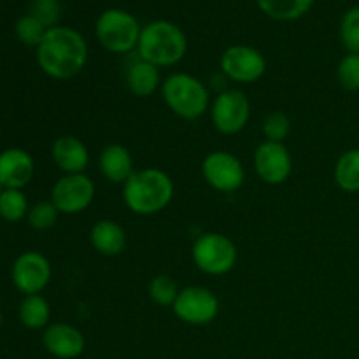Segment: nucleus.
<instances>
[{
  "label": "nucleus",
  "instance_id": "1",
  "mask_svg": "<svg viewBox=\"0 0 359 359\" xmlns=\"http://www.w3.org/2000/svg\"><path fill=\"white\" fill-rule=\"evenodd\" d=\"M88 62V44L83 35L69 27L48 28L37 46V63L42 72L58 81L72 79Z\"/></svg>",
  "mask_w": 359,
  "mask_h": 359
},
{
  "label": "nucleus",
  "instance_id": "2",
  "mask_svg": "<svg viewBox=\"0 0 359 359\" xmlns=\"http://www.w3.org/2000/svg\"><path fill=\"white\" fill-rule=\"evenodd\" d=\"M174 181L156 167L140 168L123 184L125 205L139 216H154L170 205L174 198Z\"/></svg>",
  "mask_w": 359,
  "mask_h": 359
},
{
  "label": "nucleus",
  "instance_id": "3",
  "mask_svg": "<svg viewBox=\"0 0 359 359\" xmlns=\"http://www.w3.org/2000/svg\"><path fill=\"white\" fill-rule=\"evenodd\" d=\"M188 49V41L181 28L167 20L151 21L140 32L137 51L146 62L158 69L181 62Z\"/></svg>",
  "mask_w": 359,
  "mask_h": 359
},
{
  "label": "nucleus",
  "instance_id": "4",
  "mask_svg": "<svg viewBox=\"0 0 359 359\" xmlns=\"http://www.w3.org/2000/svg\"><path fill=\"white\" fill-rule=\"evenodd\" d=\"M161 97L175 116L188 121L202 118L210 107L209 88L198 77L186 72L170 74L163 79Z\"/></svg>",
  "mask_w": 359,
  "mask_h": 359
},
{
  "label": "nucleus",
  "instance_id": "5",
  "mask_svg": "<svg viewBox=\"0 0 359 359\" xmlns=\"http://www.w3.org/2000/svg\"><path fill=\"white\" fill-rule=\"evenodd\" d=\"M139 21L133 14L123 9H107L98 16L95 34L102 48L116 55H126L139 46Z\"/></svg>",
  "mask_w": 359,
  "mask_h": 359
},
{
  "label": "nucleus",
  "instance_id": "6",
  "mask_svg": "<svg viewBox=\"0 0 359 359\" xmlns=\"http://www.w3.org/2000/svg\"><path fill=\"white\" fill-rule=\"evenodd\" d=\"M191 258L200 272L207 276H224L237 265L238 251L230 237L217 231H209L195 241Z\"/></svg>",
  "mask_w": 359,
  "mask_h": 359
},
{
  "label": "nucleus",
  "instance_id": "7",
  "mask_svg": "<svg viewBox=\"0 0 359 359\" xmlns=\"http://www.w3.org/2000/svg\"><path fill=\"white\" fill-rule=\"evenodd\" d=\"M175 318L191 326L210 325L219 314V298L203 286L182 287L172 305Z\"/></svg>",
  "mask_w": 359,
  "mask_h": 359
},
{
  "label": "nucleus",
  "instance_id": "8",
  "mask_svg": "<svg viewBox=\"0 0 359 359\" xmlns=\"http://www.w3.org/2000/svg\"><path fill=\"white\" fill-rule=\"evenodd\" d=\"M210 118L223 135H235L248 126L251 119V102L241 90H224L210 104Z\"/></svg>",
  "mask_w": 359,
  "mask_h": 359
},
{
  "label": "nucleus",
  "instance_id": "9",
  "mask_svg": "<svg viewBox=\"0 0 359 359\" xmlns=\"http://www.w3.org/2000/svg\"><path fill=\"white\" fill-rule=\"evenodd\" d=\"M95 182L86 174H65L51 189V202L60 214L84 212L95 200Z\"/></svg>",
  "mask_w": 359,
  "mask_h": 359
},
{
  "label": "nucleus",
  "instance_id": "10",
  "mask_svg": "<svg viewBox=\"0 0 359 359\" xmlns=\"http://www.w3.org/2000/svg\"><path fill=\"white\" fill-rule=\"evenodd\" d=\"M202 175L207 184L219 193H233L245 181V168L235 154L212 151L202 161Z\"/></svg>",
  "mask_w": 359,
  "mask_h": 359
},
{
  "label": "nucleus",
  "instance_id": "11",
  "mask_svg": "<svg viewBox=\"0 0 359 359\" xmlns=\"http://www.w3.org/2000/svg\"><path fill=\"white\" fill-rule=\"evenodd\" d=\"M221 70L235 83L251 84L262 79L266 72V60L259 49L252 46H230L221 55Z\"/></svg>",
  "mask_w": 359,
  "mask_h": 359
},
{
  "label": "nucleus",
  "instance_id": "12",
  "mask_svg": "<svg viewBox=\"0 0 359 359\" xmlns=\"http://www.w3.org/2000/svg\"><path fill=\"white\" fill-rule=\"evenodd\" d=\"M53 276V269L49 259L42 252L25 251L14 262L11 277L13 284L20 293L41 294L46 290Z\"/></svg>",
  "mask_w": 359,
  "mask_h": 359
},
{
  "label": "nucleus",
  "instance_id": "13",
  "mask_svg": "<svg viewBox=\"0 0 359 359\" xmlns=\"http://www.w3.org/2000/svg\"><path fill=\"white\" fill-rule=\"evenodd\" d=\"M255 170L265 184L279 186L293 174V158L284 142L263 140L255 151Z\"/></svg>",
  "mask_w": 359,
  "mask_h": 359
},
{
  "label": "nucleus",
  "instance_id": "14",
  "mask_svg": "<svg viewBox=\"0 0 359 359\" xmlns=\"http://www.w3.org/2000/svg\"><path fill=\"white\" fill-rule=\"evenodd\" d=\"M44 349L58 359H76L84 353L86 339L79 328L67 323H53L42 333Z\"/></svg>",
  "mask_w": 359,
  "mask_h": 359
},
{
  "label": "nucleus",
  "instance_id": "15",
  "mask_svg": "<svg viewBox=\"0 0 359 359\" xmlns=\"http://www.w3.org/2000/svg\"><path fill=\"white\" fill-rule=\"evenodd\" d=\"M35 172L34 158L21 147H9L0 153V184L6 189H23Z\"/></svg>",
  "mask_w": 359,
  "mask_h": 359
},
{
  "label": "nucleus",
  "instance_id": "16",
  "mask_svg": "<svg viewBox=\"0 0 359 359\" xmlns=\"http://www.w3.org/2000/svg\"><path fill=\"white\" fill-rule=\"evenodd\" d=\"M51 156L63 174H84L90 165V151L76 135H62L53 142Z\"/></svg>",
  "mask_w": 359,
  "mask_h": 359
},
{
  "label": "nucleus",
  "instance_id": "17",
  "mask_svg": "<svg viewBox=\"0 0 359 359\" xmlns=\"http://www.w3.org/2000/svg\"><path fill=\"white\" fill-rule=\"evenodd\" d=\"M98 167H100L102 175L114 184H125L135 172L132 154L121 144L105 146L98 158Z\"/></svg>",
  "mask_w": 359,
  "mask_h": 359
},
{
  "label": "nucleus",
  "instance_id": "18",
  "mask_svg": "<svg viewBox=\"0 0 359 359\" xmlns=\"http://www.w3.org/2000/svg\"><path fill=\"white\" fill-rule=\"evenodd\" d=\"M90 242L95 251L107 258L119 256L126 248V231L112 219H100L91 226Z\"/></svg>",
  "mask_w": 359,
  "mask_h": 359
},
{
  "label": "nucleus",
  "instance_id": "19",
  "mask_svg": "<svg viewBox=\"0 0 359 359\" xmlns=\"http://www.w3.org/2000/svg\"><path fill=\"white\" fill-rule=\"evenodd\" d=\"M126 86H128L130 93L135 95L139 98H147L158 90H161V74L160 69L153 63L146 62L139 56L133 63H130L126 69Z\"/></svg>",
  "mask_w": 359,
  "mask_h": 359
},
{
  "label": "nucleus",
  "instance_id": "20",
  "mask_svg": "<svg viewBox=\"0 0 359 359\" xmlns=\"http://www.w3.org/2000/svg\"><path fill=\"white\" fill-rule=\"evenodd\" d=\"M51 307L42 294H27L20 304V321L28 330H42L49 326Z\"/></svg>",
  "mask_w": 359,
  "mask_h": 359
},
{
  "label": "nucleus",
  "instance_id": "21",
  "mask_svg": "<svg viewBox=\"0 0 359 359\" xmlns=\"http://www.w3.org/2000/svg\"><path fill=\"white\" fill-rule=\"evenodd\" d=\"M316 0H256L262 13L277 21H294L309 13Z\"/></svg>",
  "mask_w": 359,
  "mask_h": 359
},
{
  "label": "nucleus",
  "instance_id": "22",
  "mask_svg": "<svg viewBox=\"0 0 359 359\" xmlns=\"http://www.w3.org/2000/svg\"><path fill=\"white\" fill-rule=\"evenodd\" d=\"M335 182L347 193L359 191V149H349L335 165Z\"/></svg>",
  "mask_w": 359,
  "mask_h": 359
},
{
  "label": "nucleus",
  "instance_id": "23",
  "mask_svg": "<svg viewBox=\"0 0 359 359\" xmlns=\"http://www.w3.org/2000/svg\"><path fill=\"white\" fill-rule=\"evenodd\" d=\"M28 200L21 189H4L0 195V217L7 223H18L28 216Z\"/></svg>",
  "mask_w": 359,
  "mask_h": 359
},
{
  "label": "nucleus",
  "instance_id": "24",
  "mask_svg": "<svg viewBox=\"0 0 359 359\" xmlns=\"http://www.w3.org/2000/svg\"><path fill=\"white\" fill-rule=\"evenodd\" d=\"M179 291L181 290H179L177 283L167 273H160L151 279L149 286H147V294L160 307H172L174 302L177 300Z\"/></svg>",
  "mask_w": 359,
  "mask_h": 359
},
{
  "label": "nucleus",
  "instance_id": "25",
  "mask_svg": "<svg viewBox=\"0 0 359 359\" xmlns=\"http://www.w3.org/2000/svg\"><path fill=\"white\" fill-rule=\"evenodd\" d=\"M265 140L270 142H284L291 133V119L286 112L273 111L265 118L262 126Z\"/></svg>",
  "mask_w": 359,
  "mask_h": 359
},
{
  "label": "nucleus",
  "instance_id": "26",
  "mask_svg": "<svg viewBox=\"0 0 359 359\" xmlns=\"http://www.w3.org/2000/svg\"><path fill=\"white\" fill-rule=\"evenodd\" d=\"M58 209L55 207V203L49 200V202H37L34 207H30L28 210V223L34 230L39 231H44L49 230L56 224L58 221Z\"/></svg>",
  "mask_w": 359,
  "mask_h": 359
},
{
  "label": "nucleus",
  "instance_id": "27",
  "mask_svg": "<svg viewBox=\"0 0 359 359\" xmlns=\"http://www.w3.org/2000/svg\"><path fill=\"white\" fill-rule=\"evenodd\" d=\"M14 30H16L18 39H20L23 44L35 46V48H37V46L41 44L42 39H44L48 28H46L37 18H34L32 14H27V16H21L20 20L16 21Z\"/></svg>",
  "mask_w": 359,
  "mask_h": 359
},
{
  "label": "nucleus",
  "instance_id": "28",
  "mask_svg": "<svg viewBox=\"0 0 359 359\" xmlns=\"http://www.w3.org/2000/svg\"><path fill=\"white\" fill-rule=\"evenodd\" d=\"M340 37L347 51L359 55V7H353L344 14L340 23Z\"/></svg>",
  "mask_w": 359,
  "mask_h": 359
},
{
  "label": "nucleus",
  "instance_id": "29",
  "mask_svg": "<svg viewBox=\"0 0 359 359\" xmlns=\"http://www.w3.org/2000/svg\"><path fill=\"white\" fill-rule=\"evenodd\" d=\"M337 79L344 90H359V55L349 53L340 60L339 69H337Z\"/></svg>",
  "mask_w": 359,
  "mask_h": 359
},
{
  "label": "nucleus",
  "instance_id": "30",
  "mask_svg": "<svg viewBox=\"0 0 359 359\" xmlns=\"http://www.w3.org/2000/svg\"><path fill=\"white\" fill-rule=\"evenodd\" d=\"M30 14L37 18L46 28L58 27L60 14H62V7H60L58 0H34L30 7Z\"/></svg>",
  "mask_w": 359,
  "mask_h": 359
},
{
  "label": "nucleus",
  "instance_id": "31",
  "mask_svg": "<svg viewBox=\"0 0 359 359\" xmlns=\"http://www.w3.org/2000/svg\"><path fill=\"white\" fill-rule=\"evenodd\" d=\"M4 189H6V188H4V186L0 184V195H2V193H4Z\"/></svg>",
  "mask_w": 359,
  "mask_h": 359
},
{
  "label": "nucleus",
  "instance_id": "32",
  "mask_svg": "<svg viewBox=\"0 0 359 359\" xmlns=\"http://www.w3.org/2000/svg\"><path fill=\"white\" fill-rule=\"evenodd\" d=\"M0 328H2V312H0Z\"/></svg>",
  "mask_w": 359,
  "mask_h": 359
}]
</instances>
